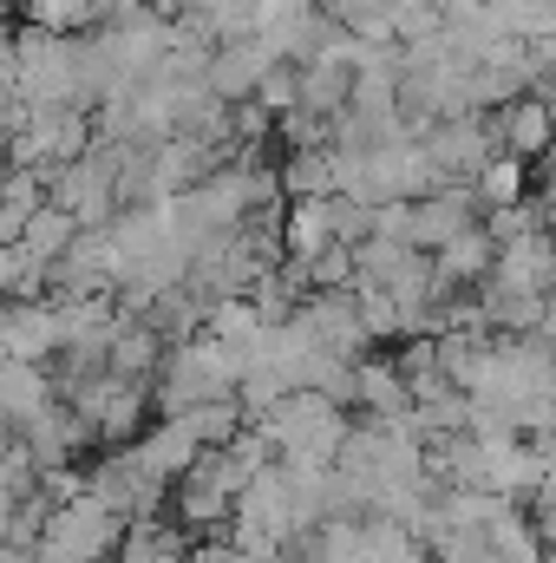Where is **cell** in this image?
Returning <instances> with one entry per match:
<instances>
[{
    "mask_svg": "<svg viewBox=\"0 0 556 563\" xmlns=\"http://www.w3.org/2000/svg\"><path fill=\"white\" fill-rule=\"evenodd\" d=\"M119 544H125V518L86 492V498L53 505V518L40 525L26 558L33 563H105V558H119Z\"/></svg>",
    "mask_w": 556,
    "mask_h": 563,
    "instance_id": "obj_2",
    "label": "cell"
},
{
    "mask_svg": "<svg viewBox=\"0 0 556 563\" xmlns=\"http://www.w3.org/2000/svg\"><path fill=\"white\" fill-rule=\"evenodd\" d=\"M20 7H26V26L40 33H66V40L99 33V0H20Z\"/></svg>",
    "mask_w": 556,
    "mask_h": 563,
    "instance_id": "obj_18",
    "label": "cell"
},
{
    "mask_svg": "<svg viewBox=\"0 0 556 563\" xmlns=\"http://www.w3.org/2000/svg\"><path fill=\"white\" fill-rule=\"evenodd\" d=\"M256 106H263L269 119H281V112H294V106H301L294 66H269V73H263V86H256Z\"/></svg>",
    "mask_w": 556,
    "mask_h": 563,
    "instance_id": "obj_26",
    "label": "cell"
},
{
    "mask_svg": "<svg viewBox=\"0 0 556 563\" xmlns=\"http://www.w3.org/2000/svg\"><path fill=\"white\" fill-rule=\"evenodd\" d=\"M269 66H281V59L263 46V40H236V46H216V53H210V73H203V86H210L223 106H249Z\"/></svg>",
    "mask_w": 556,
    "mask_h": 563,
    "instance_id": "obj_8",
    "label": "cell"
},
{
    "mask_svg": "<svg viewBox=\"0 0 556 563\" xmlns=\"http://www.w3.org/2000/svg\"><path fill=\"white\" fill-rule=\"evenodd\" d=\"M125 269L112 230H79L73 250L46 269V301H86V295H112V282Z\"/></svg>",
    "mask_w": 556,
    "mask_h": 563,
    "instance_id": "obj_3",
    "label": "cell"
},
{
    "mask_svg": "<svg viewBox=\"0 0 556 563\" xmlns=\"http://www.w3.org/2000/svg\"><path fill=\"white\" fill-rule=\"evenodd\" d=\"M551 269H556V236H551V230H537V236H518V243H504V250H498L491 282L524 288V295H544V288H551Z\"/></svg>",
    "mask_w": 556,
    "mask_h": 563,
    "instance_id": "obj_12",
    "label": "cell"
},
{
    "mask_svg": "<svg viewBox=\"0 0 556 563\" xmlns=\"http://www.w3.org/2000/svg\"><path fill=\"white\" fill-rule=\"evenodd\" d=\"M59 354V308L53 301H0V361L46 367Z\"/></svg>",
    "mask_w": 556,
    "mask_h": 563,
    "instance_id": "obj_7",
    "label": "cell"
},
{
    "mask_svg": "<svg viewBox=\"0 0 556 563\" xmlns=\"http://www.w3.org/2000/svg\"><path fill=\"white\" fill-rule=\"evenodd\" d=\"M354 288V250H327V256H314L308 263V295H347Z\"/></svg>",
    "mask_w": 556,
    "mask_h": 563,
    "instance_id": "obj_25",
    "label": "cell"
},
{
    "mask_svg": "<svg viewBox=\"0 0 556 563\" xmlns=\"http://www.w3.org/2000/svg\"><path fill=\"white\" fill-rule=\"evenodd\" d=\"M105 563H119V558H105Z\"/></svg>",
    "mask_w": 556,
    "mask_h": 563,
    "instance_id": "obj_28",
    "label": "cell"
},
{
    "mask_svg": "<svg viewBox=\"0 0 556 563\" xmlns=\"http://www.w3.org/2000/svg\"><path fill=\"white\" fill-rule=\"evenodd\" d=\"M471 190H478V210L491 217V210H511V203H524V190H531V164H518V157H491L478 177H471Z\"/></svg>",
    "mask_w": 556,
    "mask_h": 563,
    "instance_id": "obj_17",
    "label": "cell"
},
{
    "mask_svg": "<svg viewBox=\"0 0 556 563\" xmlns=\"http://www.w3.org/2000/svg\"><path fill=\"white\" fill-rule=\"evenodd\" d=\"M354 413H360V420H407V413H413L407 374H400L393 361L367 354V361L354 367Z\"/></svg>",
    "mask_w": 556,
    "mask_h": 563,
    "instance_id": "obj_10",
    "label": "cell"
},
{
    "mask_svg": "<svg viewBox=\"0 0 556 563\" xmlns=\"http://www.w3.org/2000/svg\"><path fill=\"white\" fill-rule=\"evenodd\" d=\"M276 184H281V203H327V197H341L327 151H288L276 164Z\"/></svg>",
    "mask_w": 556,
    "mask_h": 563,
    "instance_id": "obj_15",
    "label": "cell"
},
{
    "mask_svg": "<svg viewBox=\"0 0 556 563\" xmlns=\"http://www.w3.org/2000/svg\"><path fill=\"white\" fill-rule=\"evenodd\" d=\"M432 33H445V13L432 0H393V46H419Z\"/></svg>",
    "mask_w": 556,
    "mask_h": 563,
    "instance_id": "obj_23",
    "label": "cell"
},
{
    "mask_svg": "<svg viewBox=\"0 0 556 563\" xmlns=\"http://www.w3.org/2000/svg\"><path fill=\"white\" fill-rule=\"evenodd\" d=\"M491 139L504 157H518V164H544V151L556 139V119L551 106L537 99V92H524L518 106H504V112H491Z\"/></svg>",
    "mask_w": 556,
    "mask_h": 563,
    "instance_id": "obj_9",
    "label": "cell"
},
{
    "mask_svg": "<svg viewBox=\"0 0 556 563\" xmlns=\"http://www.w3.org/2000/svg\"><path fill=\"white\" fill-rule=\"evenodd\" d=\"M419 151L432 157V170H438L445 184H471V177L498 157V139H491V119H485V112H465V119H438V125H425Z\"/></svg>",
    "mask_w": 556,
    "mask_h": 563,
    "instance_id": "obj_4",
    "label": "cell"
},
{
    "mask_svg": "<svg viewBox=\"0 0 556 563\" xmlns=\"http://www.w3.org/2000/svg\"><path fill=\"white\" fill-rule=\"evenodd\" d=\"M485 223V210H478V190L471 184H445V190H432V197H419L413 203V243L419 256H432V250H445L452 236H465V230H478Z\"/></svg>",
    "mask_w": 556,
    "mask_h": 563,
    "instance_id": "obj_6",
    "label": "cell"
},
{
    "mask_svg": "<svg viewBox=\"0 0 556 563\" xmlns=\"http://www.w3.org/2000/svg\"><path fill=\"white\" fill-rule=\"evenodd\" d=\"M294 86H301V112H314V119H341L354 106V66H341V59L294 66Z\"/></svg>",
    "mask_w": 556,
    "mask_h": 563,
    "instance_id": "obj_14",
    "label": "cell"
},
{
    "mask_svg": "<svg viewBox=\"0 0 556 563\" xmlns=\"http://www.w3.org/2000/svg\"><path fill=\"white\" fill-rule=\"evenodd\" d=\"M203 334H210V341L243 347L249 334H263V314H256V301H249V295H223V301H210V308H203Z\"/></svg>",
    "mask_w": 556,
    "mask_h": 563,
    "instance_id": "obj_20",
    "label": "cell"
},
{
    "mask_svg": "<svg viewBox=\"0 0 556 563\" xmlns=\"http://www.w3.org/2000/svg\"><path fill=\"white\" fill-rule=\"evenodd\" d=\"M73 236H79V223H73L66 210H53V203H46V210H40V217L26 223V236H20V250H26V256H33L40 269H53V263H59V256L73 250Z\"/></svg>",
    "mask_w": 556,
    "mask_h": 563,
    "instance_id": "obj_19",
    "label": "cell"
},
{
    "mask_svg": "<svg viewBox=\"0 0 556 563\" xmlns=\"http://www.w3.org/2000/svg\"><path fill=\"white\" fill-rule=\"evenodd\" d=\"M334 250V223L327 203H281V256L288 263H314Z\"/></svg>",
    "mask_w": 556,
    "mask_h": 563,
    "instance_id": "obj_16",
    "label": "cell"
},
{
    "mask_svg": "<svg viewBox=\"0 0 556 563\" xmlns=\"http://www.w3.org/2000/svg\"><path fill=\"white\" fill-rule=\"evenodd\" d=\"M0 301H46V269L20 243H0Z\"/></svg>",
    "mask_w": 556,
    "mask_h": 563,
    "instance_id": "obj_21",
    "label": "cell"
},
{
    "mask_svg": "<svg viewBox=\"0 0 556 563\" xmlns=\"http://www.w3.org/2000/svg\"><path fill=\"white\" fill-rule=\"evenodd\" d=\"M53 400H59V394H53L46 367H26V361H0V420H7V432H20L26 420H40Z\"/></svg>",
    "mask_w": 556,
    "mask_h": 563,
    "instance_id": "obj_13",
    "label": "cell"
},
{
    "mask_svg": "<svg viewBox=\"0 0 556 563\" xmlns=\"http://www.w3.org/2000/svg\"><path fill=\"white\" fill-rule=\"evenodd\" d=\"M184 426H190V439L203 445V452H223L236 432H243V407L236 400H210V407H197V413H184Z\"/></svg>",
    "mask_w": 556,
    "mask_h": 563,
    "instance_id": "obj_22",
    "label": "cell"
},
{
    "mask_svg": "<svg viewBox=\"0 0 556 563\" xmlns=\"http://www.w3.org/2000/svg\"><path fill=\"white\" fill-rule=\"evenodd\" d=\"M294 328H301L314 347L341 354V361H367V354H374V341H367V328H360V301H354V288H347V295H301Z\"/></svg>",
    "mask_w": 556,
    "mask_h": 563,
    "instance_id": "obj_5",
    "label": "cell"
},
{
    "mask_svg": "<svg viewBox=\"0 0 556 563\" xmlns=\"http://www.w3.org/2000/svg\"><path fill=\"white\" fill-rule=\"evenodd\" d=\"M327 223H334V243L341 250H360L374 236V210L360 197H327Z\"/></svg>",
    "mask_w": 556,
    "mask_h": 563,
    "instance_id": "obj_24",
    "label": "cell"
},
{
    "mask_svg": "<svg viewBox=\"0 0 556 563\" xmlns=\"http://www.w3.org/2000/svg\"><path fill=\"white\" fill-rule=\"evenodd\" d=\"M537 99L551 106V119H556V73H551V79H544V86H537Z\"/></svg>",
    "mask_w": 556,
    "mask_h": 563,
    "instance_id": "obj_27",
    "label": "cell"
},
{
    "mask_svg": "<svg viewBox=\"0 0 556 563\" xmlns=\"http://www.w3.org/2000/svg\"><path fill=\"white\" fill-rule=\"evenodd\" d=\"M79 53H86V33L66 40V33H40V26H20L13 33V66H20V106L26 112H86L79 106Z\"/></svg>",
    "mask_w": 556,
    "mask_h": 563,
    "instance_id": "obj_1",
    "label": "cell"
},
{
    "mask_svg": "<svg viewBox=\"0 0 556 563\" xmlns=\"http://www.w3.org/2000/svg\"><path fill=\"white\" fill-rule=\"evenodd\" d=\"M157 367H164V341H157V328L138 321V314H119L112 347H105V374H112V380H138V387H151Z\"/></svg>",
    "mask_w": 556,
    "mask_h": 563,
    "instance_id": "obj_11",
    "label": "cell"
}]
</instances>
